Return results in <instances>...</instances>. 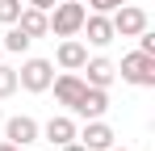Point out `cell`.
<instances>
[{"label": "cell", "mask_w": 155, "mask_h": 151, "mask_svg": "<svg viewBox=\"0 0 155 151\" xmlns=\"http://www.w3.org/2000/svg\"><path fill=\"white\" fill-rule=\"evenodd\" d=\"M42 134H46V143L63 147V143H71V139H76V122H71V118H51V122L42 126Z\"/></svg>", "instance_id": "cell-13"}, {"label": "cell", "mask_w": 155, "mask_h": 151, "mask_svg": "<svg viewBox=\"0 0 155 151\" xmlns=\"http://www.w3.org/2000/svg\"><path fill=\"white\" fill-rule=\"evenodd\" d=\"M51 80H54V63L51 59H25L17 67V88H25V92H46Z\"/></svg>", "instance_id": "cell-2"}, {"label": "cell", "mask_w": 155, "mask_h": 151, "mask_svg": "<svg viewBox=\"0 0 155 151\" xmlns=\"http://www.w3.org/2000/svg\"><path fill=\"white\" fill-rule=\"evenodd\" d=\"M29 42H34V38H29L25 29H21V25L13 21V25H8V34H4V42H0V46H4V55H25V50H29Z\"/></svg>", "instance_id": "cell-14"}, {"label": "cell", "mask_w": 155, "mask_h": 151, "mask_svg": "<svg viewBox=\"0 0 155 151\" xmlns=\"http://www.w3.org/2000/svg\"><path fill=\"white\" fill-rule=\"evenodd\" d=\"M0 151H25V147H17V143H8V139H4V143H0Z\"/></svg>", "instance_id": "cell-20"}, {"label": "cell", "mask_w": 155, "mask_h": 151, "mask_svg": "<svg viewBox=\"0 0 155 151\" xmlns=\"http://www.w3.org/2000/svg\"><path fill=\"white\" fill-rule=\"evenodd\" d=\"M21 17V0H0V25H13Z\"/></svg>", "instance_id": "cell-16"}, {"label": "cell", "mask_w": 155, "mask_h": 151, "mask_svg": "<svg viewBox=\"0 0 155 151\" xmlns=\"http://www.w3.org/2000/svg\"><path fill=\"white\" fill-rule=\"evenodd\" d=\"M17 92V67H8V63H0V101L13 97Z\"/></svg>", "instance_id": "cell-15"}, {"label": "cell", "mask_w": 155, "mask_h": 151, "mask_svg": "<svg viewBox=\"0 0 155 151\" xmlns=\"http://www.w3.org/2000/svg\"><path fill=\"white\" fill-rule=\"evenodd\" d=\"M84 34H88V42L92 46H109L117 34H113V21H109V13H88L84 17Z\"/></svg>", "instance_id": "cell-9"}, {"label": "cell", "mask_w": 155, "mask_h": 151, "mask_svg": "<svg viewBox=\"0 0 155 151\" xmlns=\"http://www.w3.org/2000/svg\"><path fill=\"white\" fill-rule=\"evenodd\" d=\"M80 72H88V76H84V84H92V88H109V84L117 80V67H113L109 59H88Z\"/></svg>", "instance_id": "cell-11"}, {"label": "cell", "mask_w": 155, "mask_h": 151, "mask_svg": "<svg viewBox=\"0 0 155 151\" xmlns=\"http://www.w3.org/2000/svg\"><path fill=\"white\" fill-rule=\"evenodd\" d=\"M76 139H80L88 151H109L117 134H113V126H105L101 118H88V126H84V130H76Z\"/></svg>", "instance_id": "cell-6"}, {"label": "cell", "mask_w": 155, "mask_h": 151, "mask_svg": "<svg viewBox=\"0 0 155 151\" xmlns=\"http://www.w3.org/2000/svg\"><path fill=\"white\" fill-rule=\"evenodd\" d=\"M105 109H109V88H92V84H88L84 97L71 105V113H80L84 122H88V118H105Z\"/></svg>", "instance_id": "cell-7"}, {"label": "cell", "mask_w": 155, "mask_h": 151, "mask_svg": "<svg viewBox=\"0 0 155 151\" xmlns=\"http://www.w3.org/2000/svg\"><path fill=\"white\" fill-rule=\"evenodd\" d=\"M25 4H29V8H42V13H51V8H54V0H25Z\"/></svg>", "instance_id": "cell-18"}, {"label": "cell", "mask_w": 155, "mask_h": 151, "mask_svg": "<svg viewBox=\"0 0 155 151\" xmlns=\"http://www.w3.org/2000/svg\"><path fill=\"white\" fill-rule=\"evenodd\" d=\"M122 80L134 84V88H155V55L130 50L126 59H122Z\"/></svg>", "instance_id": "cell-3"}, {"label": "cell", "mask_w": 155, "mask_h": 151, "mask_svg": "<svg viewBox=\"0 0 155 151\" xmlns=\"http://www.w3.org/2000/svg\"><path fill=\"white\" fill-rule=\"evenodd\" d=\"M84 17H88V8L80 0H54V8L46 13L54 38H76L80 29H84Z\"/></svg>", "instance_id": "cell-1"}, {"label": "cell", "mask_w": 155, "mask_h": 151, "mask_svg": "<svg viewBox=\"0 0 155 151\" xmlns=\"http://www.w3.org/2000/svg\"><path fill=\"white\" fill-rule=\"evenodd\" d=\"M0 59H4V46H0Z\"/></svg>", "instance_id": "cell-21"}, {"label": "cell", "mask_w": 155, "mask_h": 151, "mask_svg": "<svg viewBox=\"0 0 155 151\" xmlns=\"http://www.w3.org/2000/svg\"><path fill=\"white\" fill-rule=\"evenodd\" d=\"M17 25L25 29L29 38H46V34H51V21H46V13H42V8H29V4H21V17H17Z\"/></svg>", "instance_id": "cell-12"}, {"label": "cell", "mask_w": 155, "mask_h": 151, "mask_svg": "<svg viewBox=\"0 0 155 151\" xmlns=\"http://www.w3.org/2000/svg\"><path fill=\"white\" fill-rule=\"evenodd\" d=\"M38 134H42V126L34 122L29 113H13V118L4 122V139H8V143H17V147H29V143H38Z\"/></svg>", "instance_id": "cell-5"}, {"label": "cell", "mask_w": 155, "mask_h": 151, "mask_svg": "<svg viewBox=\"0 0 155 151\" xmlns=\"http://www.w3.org/2000/svg\"><path fill=\"white\" fill-rule=\"evenodd\" d=\"M51 88H54V97H59V105L71 109V105L84 97L88 84H84V76H80V72H63V76H54V80H51Z\"/></svg>", "instance_id": "cell-8"}, {"label": "cell", "mask_w": 155, "mask_h": 151, "mask_svg": "<svg viewBox=\"0 0 155 151\" xmlns=\"http://www.w3.org/2000/svg\"><path fill=\"white\" fill-rule=\"evenodd\" d=\"M109 151H117V147H109Z\"/></svg>", "instance_id": "cell-22"}, {"label": "cell", "mask_w": 155, "mask_h": 151, "mask_svg": "<svg viewBox=\"0 0 155 151\" xmlns=\"http://www.w3.org/2000/svg\"><path fill=\"white\" fill-rule=\"evenodd\" d=\"M54 59H59V67H63V72H80V67L88 63V46H84V42H76V38H63Z\"/></svg>", "instance_id": "cell-10"}, {"label": "cell", "mask_w": 155, "mask_h": 151, "mask_svg": "<svg viewBox=\"0 0 155 151\" xmlns=\"http://www.w3.org/2000/svg\"><path fill=\"white\" fill-rule=\"evenodd\" d=\"M59 151H88V147H84L80 139H71V143H63V147H59Z\"/></svg>", "instance_id": "cell-19"}, {"label": "cell", "mask_w": 155, "mask_h": 151, "mask_svg": "<svg viewBox=\"0 0 155 151\" xmlns=\"http://www.w3.org/2000/svg\"><path fill=\"white\" fill-rule=\"evenodd\" d=\"M117 4H126V0H88V8H92V13H113Z\"/></svg>", "instance_id": "cell-17"}, {"label": "cell", "mask_w": 155, "mask_h": 151, "mask_svg": "<svg viewBox=\"0 0 155 151\" xmlns=\"http://www.w3.org/2000/svg\"><path fill=\"white\" fill-rule=\"evenodd\" d=\"M109 21H113V34H117V38H134V34H143V29L151 25V17H147V8H138V4L126 0V4L113 8Z\"/></svg>", "instance_id": "cell-4"}]
</instances>
